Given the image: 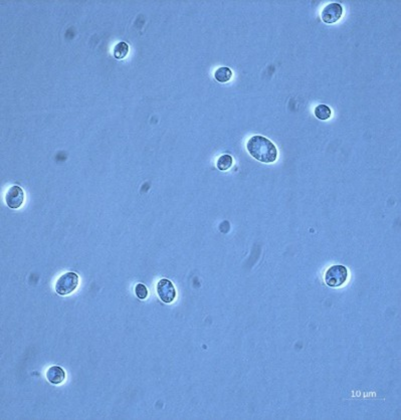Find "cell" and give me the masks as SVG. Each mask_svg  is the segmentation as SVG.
Returning <instances> with one entry per match:
<instances>
[{
  "label": "cell",
  "mask_w": 401,
  "mask_h": 420,
  "mask_svg": "<svg viewBox=\"0 0 401 420\" xmlns=\"http://www.w3.org/2000/svg\"><path fill=\"white\" fill-rule=\"evenodd\" d=\"M47 379L54 385L61 384L65 379V372L59 366H53L47 371Z\"/></svg>",
  "instance_id": "cell-7"
},
{
  "label": "cell",
  "mask_w": 401,
  "mask_h": 420,
  "mask_svg": "<svg viewBox=\"0 0 401 420\" xmlns=\"http://www.w3.org/2000/svg\"><path fill=\"white\" fill-rule=\"evenodd\" d=\"M79 286V276L72 272L65 273L57 279L56 283V292L60 296L71 294Z\"/></svg>",
  "instance_id": "cell-3"
},
{
  "label": "cell",
  "mask_w": 401,
  "mask_h": 420,
  "mask_svg": "<svg viewBox=\"0 0 401 420\" xmlns=\"http://www.w3.org/2000/svg\"><path fill=\"white\" fill-rule=\"evenodd\" d=\"M24 201V192L19 186H11L5 194V202L12 209L19 208Z\"/></svg>",
  "instance_id": "cell-5"
},
{
  "label": "cell",
  "mask_w": 401,
  "mask_h": 420,
  "mask_svg": "<svg viewBox=\"0 0 401 420\" xmlns=\"http://www.w3.org/2000/svg\"><path fill=\"white\" fill-rule=\"evenodd\" d=\"M232 164H233V158L228 154L221 156L216 162V166L221 171L229 170V168L232 166Z\"/></svg>",
  "instance_id": "cell-11"
},
{
  "label": "cell",
  "mask_w": 401,
  "mask_h": 420,
  "mask_svg": "<svg viewBox=\"0 0 401 420\" xmlns=\"http://www.w3.org/2000/svg\"><path fill=\"white\" fill-rule=\"evenodd\" d=\"M343 8L340 3H329L322 10V19L326 23H335L341 18Z\"/></svg>",
  "instance_id": "cell-6"
},
{
  "label": "cell",
  "mask_w": 401,
  "mask_h": 420,
  "mask_svg": "<svg viewBox=\"0 0 401 420\" xmlns=\"http://www.w3.org/2000/svg\"><path fill=\"white\" fill-rule=\"evenodd\" d=\"M231 77H232V71H231V69L229 67H228V66L220 67L214 72V78L220 83H227V82H229V80L231 79Z\"/></svg>",
  "instance_id": "cell-8"
},
{
  "label": "cell",
  "mask_w": 401,
  "mask_h": 420,
  "mask_svg": "<svg viewBox=\"0 0 401 420\" xmlns=\"http://www.w3.org/2000/svg\"><path fill=\"white\" fill-rule=\"evenodd\" d=\"M156 291L158 297L166 303H170L176 298V290L174 285L167 279H162L158 282Z\"/></svg>",
  "instance_id": "cell-4"
},
{
  "label": "cell",
  "mask_w": 401,
  "mask_h": 420,
  "mask_svg": "<svg viewBox=\"0 0 401 420\" xmlns=\"http://www.w3.org/2000/svg\"><path fill=\"white\" fill-rule=\"evenodd\" d=\"M248 153L263 163H274L278 158V150L275 144L268 138L260 135L249 138L246 144Z\"/></svg>",
  "instance_id": "cell-1"
},
{
  "label": "cell",
  "mask_w": 401,
  "mask_h": 420,
  "mask_svg": "<svg viewBox=\"0 0 401 420\" xmlns=\"http://www.w3.org/2000/svg\"><path fill=\"white\" fill-rule=\"evenodd\" d=\"M348 270L341 264L330 266L325 274V283L331 288H339L348 280Z\"/></svg>",
  "instance_id": "cell-2"
},
{
  "label": "cell",
  "mask_w": 401,
  "mask_h": 420,
  "mask_svg": "<svg viewBox=\"0 0 401 420\" xmlns=\"http://www.w3.org/2000/svg\"><path fill=\"white\" fill-rule=\"evenodd\" d=\"M135 294L140 300H145L148 297V290H147L146 286H144L142 284H138L135 288Z\"/></svg>",
  "instance_id": "cell-12"
},
{
  "label": "cell",
  "mask_w": 401,
  "mask_h": 420,
  "mask_svg": "<svg viewBox=\"0 0 401 420\" xmlns=\"http://www.w3.org/2000/svg\"><path fill=\"white\" fill-rule=\"evenodd\" d=\"M332 115L331 109L326 105H319L315 108V116L319 120H328Z\"/></svg>",
  "instance_id": "cell-10"
},
{
  "label": "cell",
  "mask_w": 401,
  "mask_h": 420,
  "mask_svg": "<svg viewBox=\"0 0 401 420\" xmlns=\"http://www.w3.org/2000/svg\"><path fill=\"white\" fill-rule=\"evenodd\" d=\"M129 53V46L125 42H120L114 48V57L117 60H123Z\"/></svg>",
  "instance_id": "cell-9"
}]
</instances>
